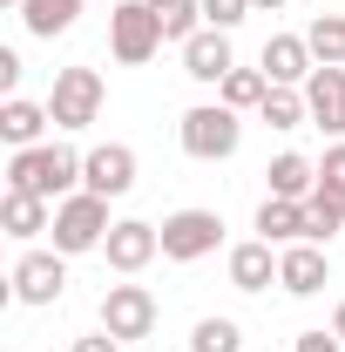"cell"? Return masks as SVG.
<instances>
[{
  "label": "cell",
  "instance_id": "cell-1",
  "mask_svg": "<svg viewBox=\"0 0 345 352\" xmlns=\"http://www.w3.org/2000/svg\"><path fill=\"white\" fill-rule=\"evenodd\" d=\"M7 190H27V197L61 204V197H75V190H82V156H75V149H61V142L14 149V156H7Z\"/></svg>",
  "mask_w": 345,
  "mask_h": 352
},
{
  "label": "cell",
  "instance_id": "cell-2",
  "mask_svg": "<svg viewBox=\"0 0 345 352\" xmlns=\"http://www.w3.org/2000/svg\"><path fill=\"white\" fill-rule=\"evenodd\" d=\"M109 230H115V223H109V197H95V190H75V197L54 204V251H61V258L102 251Z\"/></svg>",
  "mask_w": 345,
  "mask_h": 352
},
{
  "label": "cell",
  "instance_id": "cell-3",
  "mask_svg": "<svg viewBox=\"0 0 345 352\" xmlns=\"http://www.w3.org/2000/svg\"><path fill=\"white\" fill-rule=\"evenodd\" d=\"M183 156H197V163H223V156H237V142H244V122H237V109H223V102H197V109H183Z\"/></svg>",
  "mask_w": 345,
  "mask_h": 352
},
{
  "label": "cell",
  "instance_id": "cell-4",
  "mask_svg": "<svg viewBox=\"0 0 345 352\" xmlns=\"http://www.w3.org/2000/svg\"><path fill=\"white\" fill-rule=\"evenodd\" d=\"M156 47H163L156 7H149V0H115V7H109V54L129 61V68H142Z\"/></svg>",
  "mask_w": 345,
  "mask_h": 352
},
{
  "label": "cell",
  "instance_id": "cell-5",
  "mask_svg": "<svg viewBox=\"0 0 345 352\" xmlns=\"http://www.w3.org/2000/svg\"><path fill=\"white\" fill-rule=\"evenodd\" d=\"M47 116H54V129H88L102 116V75L95 68H61L54 95H47Z\"/></svg>",
  "mask_w": 345,
  "mask_h": 352
},
{
  "label": "cell",
  "instance_id": "cell-6",
  "mask_svg": "<svg viewBox=\"0 0 345 352\" xmlns=\"http://www.w3.org/2000/svg\"><path fill=\"white\" fill-rule=\"evenodd\" d=\"M223 244V217L216 210H170L163 217V258L170 264H197Z\"/></svg>",
  "mask_w": 345,
  "mask_h": 352
},
{
  "label": "cell",
  "instance_id": "cell-7",
  "mask_svg": "<svg viewBox=\"0 0 345 352\" xmlns=\"http://www.w3.org/2000/svg\"><path fill=\"white\" fill-rule=\"evenodd\" d=\"M102 332H115L122 346L156 332V292L149 285H109L102 292Z\"/></svg>",
  "mask_w": 345,
  "mask_h": 352
},
{
  "label": "cell",
  "instance_id": "cell-8",
  "mask_svg": "<svg viewBox=\"0 0 345 352\" xmlns=\"http://www.w3.org/2000/svg\"><path fill=\"white\" fill-rule=\"evenodd\" d=\"M7 285H14L21 305H54L68 292V264H61V251H21V264H14Z\"/></svg>",
  "mask_w": 345,
  "mask_h": 352
},
{
  "label": "cell",
  "instance_id": "cell-9",
  "mask_svg": "<svg viewBox=\"0 0 345 352\" xmlns=\"http://www.w3.org/2000/svg\"><path fill=\"white\" fill-rule=\"evenodd\" d=\"M156 251H163V223H142V217H122L115 230H109V244H102L109 271H122V278H135Z\"/></svg>",
  "mask_w": 345,
  "mask_h": 352
},
{
  "label": "cell",
  "instance_id": "cell-10",
  "mask_svg": "<svg viewBox=\"0 0 345 352\" xmlns=\"http://www.w3.org/2000/svg\"><path fill=\"white\" fill-rule=\"evenodd\" d=\"M82 190H95V197H129V190H135V149H129V142L88 149V156H82Z\"/></svg>",
  "mask_w": 345,
  "mask_h": 352
},
{
  "label": "cell",
  "instance_id": "cell-11",
  "mask_svg": "<svg viewBox=\"0 0 345 352\" xmlns=\"http://www.w3.org/2000/svg\"><path fill=\"white\" fill-rule=\"evenodd\" d=\"M278 285H285L291 298H318V292L332 285L325 251H318V244H285V251H278Z\"/></svg>",
  "mask_w": 345,
  "mask_h": 352
},
{
  "label": "cell",
  "instance_id": "cell-12",
  "mask_svg": "<svg viewBox=\"0 0 345 352\" xmlns=\"http://www.w3.org/2000/svg\"><path fill=\"white\" fill-rule=\"evenodd\" d=\"M258 68L271 75V88H304L318 61H311V41H304V34H271V41H264V61H258Z\"/></svg>",
  "mask_w": 345,
  "mask_h": 352
},
{
  "label": "cell",
  "instance_id": "cell-13",
  "mask_svg": "<svg viewBox=\"0 0 345 352\" xmlns=\"http://www.w3.org/2000/svg\"><path fill=\"white\" fill-rule=\"evenodd\" d=\"M230 68H237V61H230V34L203 28V34H190V41H183V75H190V82L216 88L223 75H230Z\"/></svg>",
  "mask_w": 345,
  "mask_h": 352
},
{
  "label": "cell",
  "instance_id": "cell-14",
  "mask_svg": "<svg viewBox=\"0 0 345 352\" xmlns=\"http://www.w3.org/2000/svg\"><path fill=\"white\" fill-rule=\"evenodd\" d=\"M304 109H311V122L325 135H345V68H311Z\"/></svg>",
  "mask_w": 345,
  "mask_h": 352
},
{
  "label": "cell",
  "instance_id": "cell-15",
  "mask_svg": "<svg viewBox=\"0 0 345 352\" xmlns=\"http://www.w3.org/2000/svg\"><path fill=\"white\" fill-rule=\"evenodd\" d=\"M258 237L264 244H311V217L291 197H264L258 204Z\"/></svg>",
  "mask_w": 345,
  "mask_h": 352
},
{
  "label": "cell",
  "instance_id": "cell-16",
  "mask_svg": "<svg viewBox=\"0 0 345 352\" xmlns=\"http://www.w3.org/2000/svg\"><path fill=\"white\" fill-rule=\"evenodd\" d=\"M47 122H54L47 102H27V95H7V102H0V142H7V149H34Z\"/></svg>",
  "mask_w": 345,
  "mask_h": 352
},
{
  "label": "cell",
  "instance_id": "cell-17",
  "mask_svg": "<svg viewBox=\"0 0 345 352\" xmlns=\"http://www.w3.org/2000/svg\"><path fill=\"white\" fill-rule=\"evenodd\" d=\"M0 223H7V237L34 244L41 230H54V204H47V197H27V190H7V197H0Z\"/></svg>",
  "mask_w": 345,
  "mask_h": 352
},
{
  "label": "cell",
  "instance_id": "cell-18",
  "mask_svg": "<svg viewBox=\"0 0 345 352\" xmlns=\"http://www.w3.org/2000/svg\"><path fill=\"white\" fill-rule=\"evenodd\" d=\"M230 285H237V292H271V285H278V251H271L264 237L237 244V251H230Z\"/></svg>",
  "mask_w": 345,
  "mask_h": 352
},
{
  "label": "cell",
  "instance_id": "cell-19",
  "mask_svg": "<svg viewBox=\"0 0 345 352\" xmlns=\"http://www.w3.org/2000/svg\"><path fill=\"white\" fill-rule=\"evenodd\" d=\"M264 183H271V197H291V204H304V197L318 190V163H311V156H298V149H285V156H271Z\"/></svg>",
  "mask_w": 345,
  "mask_h": 352
},
{
  "label": "cell",
  "instance_id": "cell-20",
  "mask_svg": "<svg viewBox=\"0 0 345 352\" xmlns=\"http://www.w3.org/2000/svg\"><path fill=\"white\" fill-rule=\"evenodd\" d=\"M75 14H82V0H21V28H27L34 41L68 34V28H75Z\"/></svg>",
  "mask_w": 345,
  "mask_h": 352
},
{
  "label": "cell",
  "instance_id": "cell-21",
  "mask_svg": "<svg viewBox=\"0 0 345 352\" xmlns=\"http://www.w3.org/2000/svg\"><path fill=\"white\" fill-rule=\"evenodd\" d=\"M304 217H311V244H332L345 230V190L339 183H318V190L304 197Z\"/></svg>",
  "mask_w": 345,
  "mask_h": 352
},
{
  "label": "cell",
  "instance_id": "cell-22",
  "mask_svg": "<svg viewBox=\"0 0 345 352\" xmlns=\"http://www.w3.org/2000/svg\"><path fill=\"white\" fill-rule=\"evenodd\" d=\"M264 95H271V75H264V68H230V75L216 82V102H223V109H264Z\"/></svg>",
  "mask_w": 345,
  "mask_h": 352
},
{
  "label": "cell",
  "instance_id": "cell-23",
  "mask_svg": "<svg viewBox=\"0 0 345 352\" xmlns=\"http://www.w3.org/2000/svg\"><path fill=\"white\" fill-rule=\"evenodd\" d=\"M304 41H311V61L318 68H345V14H318L304 28Z\"/></svg>",
  "mask_w": 345,
  "mask_h": 352
},
{
  "label": "cell",
  "instance_id": "cell-24",
  "mask_svg": "<svg viewBox=\"0 0 345 352\" xmlns=\"http://www.w3.org/2000/svg\"><path fill=\"white\" fill-rule=\"evenodd\" d=\"M149 7H156L163 41H190V34H203V0H149Z\"/></svg>",
  "mask_w": 345,
  "mask_h": 352
},
{
  "label": "cell",
  "instance_id": "cell-25",
  "mask_svg": "<svg viewBox=\"0 0 345 352\" xmlns=\"http://www.w3.org/2000/svg\"><path fill=\"white\" fill-rule=\"evenodd\" d=\"M258 116L271 122V129H304V122H311V109H304V88H271Z\"/></svg>",
  "mask_w": 345,
  "mask_h": 352
},
{
  "label": "cell",
  "instance_id": "cell-26",
  "mask_svg": "<svg viewBox=\"0 0 345 352\" xmlns=\"http://www.w3.org/2000/svg\"><path fill=\"white\" fill-rule=\"evenodd\" d=\"M190 352H244V332H237V318H197V332H190Z\"/></svg>",
  "mask_w": 345,
  "mask_h": 352
},
{
  "label": "cell",
  "instance_id": "cell-27",
  "mask_svg": "<svg viewBox=\"0 0 345 352\" xmlns=\"http://www.w3.org/2000/svg\"><path fill=\"white\" fill-rule=\"evenodd\" d=\"M244 14H251V0H203V28H216V34H230Z\"/></svg>",
  "mask_w": 345,
  "mask_h": 352
},
{
  "label": "cell",
  "instance_id": "cell-28",
  "mask_svg": "<svg viewBox=\"0 0 345 352\" xmlns=\"http://www.w3.org/2000/svg\"><path fill=\"white\" fill-rule=\"evenodd\" d=\"M318 183H339V190H345V142H332V149H325V163H318Z\"/></svg>",
  "mask_w": 345,
  "mask_h": 352
},
{
  "label": "cell",
  "instance_id": "cell-29",
  "mask_svg": "<svg viewBox=\"0 0 345 352\" xmlns=\"http://www.w3.org/2000/svg\"><path fill=\"white\" fill-rule=\"evenodd\" d=\"M291 352H345V339H339V332H298Z\"/></svg>",
  "mask_w": 345,
  "mask_h": 352
},
{
  "label": "cell",
  "instance_id": "cell-30",
  "mask_svg": "<svg viewBox=\"0 0 345 352\" xmlns=\"http://www.w3.org/2000/svg\"><path fill=\"white\" fill-rule=\"evenodd\" d=\"M75 352H122V339L115 332H88V339H75Z\"/></svg>",
  "mask_w": 345,
  "mask_h": 352
},
{
  "label": "cell",
  "instance_id": "cell-31",
  "mask_svg": "<svg viewBox=\"0 0 345 352\" xmlns=\"http://www.w3.org/2000/svg\"><path fill=\"white\" fill-rule=\"evenodd\" d=\"M14 82H21V54H14V47H0V88L14 95Z\"/></svg>",
  "mask_w": 345,
  "mask_h": 352
},
{
  "label": "cell",
  "instance_id": "cell-32",
  "mask_svg": "<svg viewBox=\"0 0 345 352\" xmlns=\"http://www.w3.org/2000/svg\"><path fill=\"white\" fill-rule=\"evenodd\" d=\"M332 332H339V339H345V298H339V311H332Z\"/></svg>",
  "mask_w": 345,
  "mask_h": 352
},
{
  "label": "cell",
  "instance_id": "cell-33",
  "mask_svg": "<svg viewBox=\"0 0 345 352\" xmlns=\"http://www.w3.org/2000/svg\"><path fill=\"white\" fill-rule=\"evenodd\" d=\"M251 7H285V0H251Z\"/></svg>",
  "mask_w": 345,
  "mask_h": 352
},
{
  "label": "cell",
  "instance_id": "cell-34",
  "mask_svg": "<svg viewBox=\"0 0 345 352\" xmlns=\"http://www.w3.org/2000/svg\"><path fill=\"white\" fill-rule=\"evenodd\" d=\"M0 7H21V0H0Z\"/></svg>",
  "mask_w": 345,
  "mask_h": 352
}]
</instances>
